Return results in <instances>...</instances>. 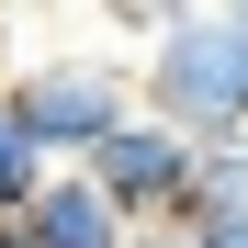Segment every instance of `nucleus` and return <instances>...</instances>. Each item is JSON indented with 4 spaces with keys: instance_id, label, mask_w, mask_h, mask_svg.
<instances>
[{
    "instance_id": "nucleus-8",
    "label": "nucleus",
    "mask_w": 248,
    "mask_h": 248,
    "mask_svg": "<svg viewBox=\"0 0 248 248\" xmlns=\"http://www.w3.org/2000/svg\"><path fill=\"white\" fill-rule=\"evenodd\" d=\"M136 248H215V237H203L192 215H158V226H136Z\"/></svg>"
},
{
    "instance_id": "nucleus-4",
    "label": "nucleus",
    "mask_w": 248,
    "mask_h": 248,
    "mask_svg": "<svg viewBox=\"0 0 248 248\" xmlns=\"http://www.w3.org/2000/svg\"><path fill=\"white\" fill-rule=\"evenodd\" d=\"M23 215H34V237H46V248H136V215L113 203V181L91 170V158H57V170L34 181Z\"/></svg>"
},
{
    "instance_id": "nucleus-7",
    "label": "nucleus",
    "mask_w": 248,
    "mask_h": 248,
    "mask_svg": "<svg viewBox=\"0 0 248 248\" xmlns=\"http://www.w3.org/2000/svg\"><path fill=\"white\" fill-rule=\"evenodd\" d=\"M102 12H113V23H136V34H158V23H181V12H192V0H102Z\"/></svg>"
},
{
    "instance_id": "nucleus-10",
    "label": "nucleus",
    "mask_w": 248,
    "mask_h": 248,
    "mask_svg": "<svg viewBox=\"0 0 248 248\" xmlns=\"http://www.w3.org/2000/svg\"><path fill=\"white\" fill-rule=\"evenodd\" d=\"M237 12H248V0H237Z\"/></svg>"
},
{
    "instance_id": "nucleus-1",
    "label": "nucleus",
    "mask_w": 248,
    "mask_h": 248,
    "mask_svg": "<svg viewBox=\"0 0 248 248\" xmlns=\"http://www.w3.org/2000/svg\"><path fill=\"white\" fill-rule=\"evenodd\" d=\"M147 102L158 113H181L192 136H237L248 124V12L237 0H192L181 23H158L147 34Z\"/></svg>"
},
{
    "instance_id": "nucleus-3",
    "label": "nucleus",
    "mask_w": 248,
    "mask_h": 248,
    "mask_svg": "<svg viewBox=\"0 0 248 248\" xmlns=\"http://www.w3.org/2000/svg\"><path fill=\"white\" fill-rule=\"evenodd\" d=\"M91 170L113 181V203H124L136 226H158V215H181V203H192V170H203V136H192L181 113L136 102V113H124L113 136L91 147Z\"/></svg>"
},
{
    "instance_id": "nucleus-6",
    "label": "nucleus",
    "mask_w": 248,
    "mask_h": 248,
    "mask_svg": "<svg viewBox=\"0 0 248 248\" xmlns=\"http://www.w3.org/2000/svg\"><path fill=\"white\" fill-rule=\"evenodd\" d=\"M46 170H57V158H46V136H34V124H23V102L0 91V215H23Z\"/></svg>"
},
{
    "instance_id": "nucleus-5",
    "label": "nucleus",
    "mask_w": 248,
    "mask_h": 248,
    "mask_svg": "<svg viewBox=\"0 0 248 248\" xmlns=\"http://www.w3.org/2000/svg\"><path fill=\"white\" fill-rule=\"evenodd\" d=\"M192 226H237L248 215V124L237 136H203V170H192V203H181Z\"/></svg>"
},
{
    "instance_id": "nucleus-9",
    "label": "nucleus",
    "mask_w": 248,
    "mask_h": 248,
    "mask_svg": "<svg viewBox=\"0 0 248 248\" xmlns=\"http://www.w3.org/2000/svg\"><path fill=\"white\" fill-rule=\"evenodd\" d=\"M0 248H46V237H34V215H0Z\"/></svg>"
},
{
    "instance_id": "nucleus-2",
    "label": "nucleus",
    "mask_w": 248,
    "mask_h": 248,
    "mask_svg": "<svg viewBox=\"0 0 248 248\" xmlns=\"http://www.w3.org/2000/svg\"><path fill=\"white\" fill-rule=\"evenodd\" d=\"M12 102H23L34 136H46V158H91L113 124L147 102V79H136V68H113V57H46V68H23V79H12Z\"/></svg>"
}]
</instances>
